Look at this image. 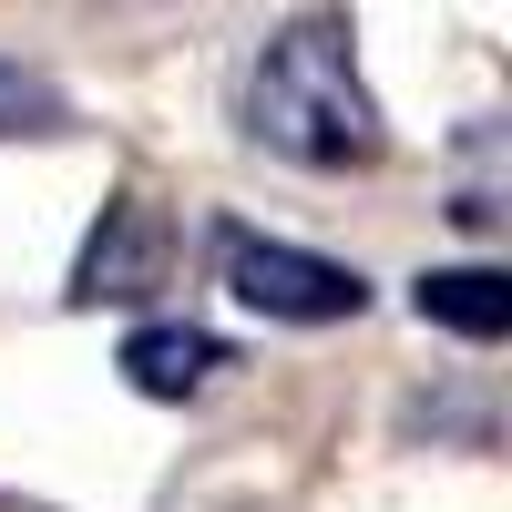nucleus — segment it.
<instances>
[{
  "mask_svg": "<svg viewBox=\"0 0 512 512\" xmlns=\"http://www.w3.org/2000/svg\"><path fill=\"white\" fill-rule=\"evenodd\" d=\"M216 369H236L216 328H134L123 338V379H134L144 400H195Z\"/></svg>",
  "mask_w": 512,
  "mask_h": 512,
  "instance_id": "obj_4",
  "label": "nucleus"
},
{
  "mask_svg": "<svg viewBox=\"0 0 512 512\" xmlns=\"http://www.w3.org/2000/svg\"><path fill=\"white\" fill-rule=\"evenodd\" d=\"M216 267L226 287L246 297L256 318H287V328H328V318H359V267H338V256H308V246H277V236H246L226 226L216 236Z\"/></svg>",
  "mask_w": 512,
  "mask_h": 512,
  "instance_id": "obj_2",
  "label": "nucleus"
},
{
  "mask_svg": "<svg viewBox=\"0 0 512 512\" xmlns=\"http://www.w3.org/2000/svg\"><path fill=\"white\" fill-rule=\"evenodd\" d=\"M420 318H441L461 338H502L512 328V277L502 267H431L420 277Z\"/></svg>",
  "mask_w": 512,
  "mask_h": 512,
  "instance_id": "obj_5",
  "label": "nucleus"
},
{
  "mask_svg": "<svg viewBox=\"0 0 512 512\" xmlns=\"http://www.w3.org/2000/svg\"><path fill=\"white\" fill-rule=\"evenodd\" d=\"M0 134H62V93L21 62H0Z\"/></svg>",
  "mask_w": 512,
  "mask_h": 512,
  "instance_id": "obj_6",
  "label": "nucleus"
},
{
  "mask_svg": "<svg viewBox=\"0 0 512 512\" xmlns=\"http://www.w3.org/2000/svg\"><path fill=\"white\" fill-rule=\"evenodd\" d=\"M164 267H175V226H164L144 195H113L93 246H82V267H72V297L82 308H134V297L164 287Z\"/></svg>",
  "mask_w": 512,
  "mask_h": 512,
  "instance_id": "obj_3",
  "label": "nucleus"
},
{
  "mask_svg": "<svg viewBox=\"0 0 512 512\" xmlns=\"http://www.w3.org/2000/svg\"><path fill=\"white\" fill-rule=\"evenodd\" d=\"M246 123H256V144H277L287 164H318V175L379 154V103H369V82L349 62V31H338L328 11L287 21L267 52H256Z\"/></svg>",
  "mask_w": 512,
  "mask_h": 512,
  "instance_id": "obj_1",
  "label": "nucleus"
}]
</instances>
